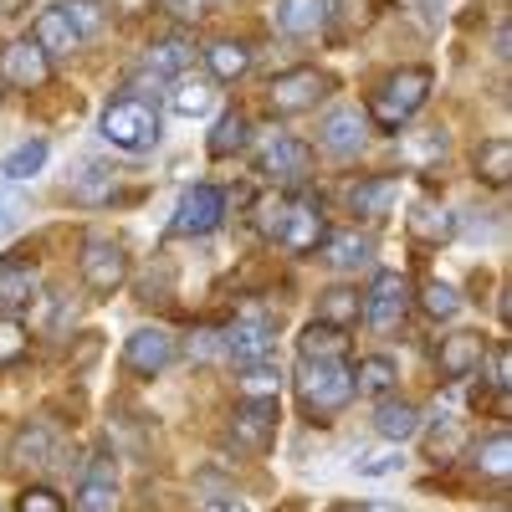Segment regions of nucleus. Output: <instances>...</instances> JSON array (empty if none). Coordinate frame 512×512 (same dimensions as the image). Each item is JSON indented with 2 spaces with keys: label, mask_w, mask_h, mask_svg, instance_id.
<instances>
[{
  "label": "nucleus",
  "mask_w": 512,
  "mask_h": 512,
  "mask_svg": "<svg viewBox=\"0 0 512 512\" xmlns=\"http://www.w3.org/2000/svg\"><path fill=\"white\" fill-rule=\"evenodd\" d=\"M210 103H216V82H210V77L180 72L175 82H169V108H175L180 118H205Z\"/></svg>",
  "instance_id": "nucleus-22"
},
{
  "label": "nucleus",
  "mask_w": 512,
  "mask_h": 512,
  "mask_svg": "<svg viewBox=\"0 0 512 512\" xmlns=\"http://www.w3.org/2000/svg\"><path fill=\"white\" fill-rule=\"evenodd\" d=\"M318 144H323L333 159L364 154V144H369V118H364L359 108H333V113L323 118V128H318Z\"/></svg>",
  "instance_id": "nucleus-13"
},
{
  "label": "nucleus",
  "mask_w": 512,
  "mask_h": 512,
  "mask_svg": "<svg viewBox=\"0 0 512 512\" xmlns=\"http://www.w3.org/2000/svg\"><path fill=\"white\" fill-rule=\"evenodd\" d=\"M364 318V292L359 287H349V282H333V287H323L318 292V323H333V328H354Z\"/></svg>",
  "instance_id": "nucleus-19"
},
{
  "label": "nucleus",
  "mask_w": 512,
  "mask_h": 512,
  "mask_svg": "<svg viewBox=\"0 0 512 512\" xmlns=\"http://www.w3.org/2000/svg\"><path fill=\"white\" fill-rule=\"evenodd\" d=\"M477 180L482 185H492V190H507V180H512V139H482L477 144Z\"/></svg>",
  "instance_id": "nucleus-28"
},
{
  "label": "nucleus",
  "mask_w": 512,
  "mask_h": 512,
  "mask_svg": "<svg viewBox=\"0 0 512 512\" xmlns=\"http://www.w3.org/2000/svg\"><path fill=\"white\" fill-rule=\"evenodd\" d=\"M420 313H425V318H436V323H451V318L461 313V292H456L451 282L431 277V282L420 287Z\"/></svg>",
  "instance_id": "nucleus-36"
},
{
  "label": "nucleus",
  "mask_w": 512,
  "mask_h": 512,
  "mask_svg": "<svg viewBox=\"0 0 512 512\" xmlns=\"http://www.w3.org/2000/svg\"><path fill=\"white\" fill-rule=\"evenodd\" d=\"M221 333H226V359H236V364L246 369V364H256V359L272 354V344H277V313L246 303Z\"/></svg>",
  "instance_id": "nucleus-4"
},
{
  "label": "nucleus",
  "mask_w": 512,
  "mask_h": 512,
  "mask_svg": "<svg viewBox=\"0 0 512 512\" xmlns=\"http://www.w3.org/2000/svg\"><path fill=\"white\" fill-rule=\"evenodd\" d=\"M405 226H410V236L425 241V246H441V241L456 236V216H451V210H441V205H431V200H420L410 216H405Z\"/></svg>",
  "instance_id": "nucleus-26"
},
{
  "label": "nucleus",
  "mask_w": 512,
  "mask_h": 512,
  "mask_svg": "<svg viewBox=\"0 0 512 512\" xmlns=\"http://www.w3.org/2000/svg\"><path fill=\"white\" fill-rule=\"evenodd\" d=\"M190 36L185 31H169V36H154L149 41V52H144V72H154V77H180L185 67H190Z\"/></svg>",
  "instance_id": "nucleus-20"
},
{
  "label": "nucleus",
  "mask_w": 512,
  "mask_h": 512,
  "mask_svg": "<svg viewBox=\"0 0 512 512\" xmlns=\"http://www.w3.org/2000/svg\"><path fill=\"white\" fill-rule=\"evenodd\" d=\"M113 6H118L123 16H144V11H154V0H113Z\"/></svg>",
  "instance_id": "nucleus-48"
},
{
  "label": "nucleus",
  "mask_w": 512,
  "mask_h": 512,
  "mask_svg": "<svg viewBox=\"0 0 512 512\" xmlns=\"http://www.w3.org/2000/svg\"><path fill=\"white\" fill-rule=\"evenodd\" d=\"M0 512H6V507H0Z\"/></svg>",
  "instance_id": "nucleus-51"
},
{
  "label": "nucleus",
  "mask_w": 512,
  "mask_h": 512,
  "mask_svg": "<svg viewBox=\"0 0 512 512\" xmlns=\"http://www.w3.org/2000/svg\"><path fill=\"white\" fill-rule=\"evenodd\" d=\"M277 241H282L292 256H308V251H318V246L328 241L323 200H313V195H297V200H287V216H282Z\"/></svg>",
  "instance_id": "nucleus-7"
},
{
  "label": "nucleus",
  "mask_w": 512,
  "mask_h": 512,
  "mask_svg": "<svg viewBox=\"0 0 512 512\" xmlns=\"http://www.w3.org/2000/svg\"><path fill=\"white\" fill-rule=\"evenodd\" d=\"M226 221V195L216 185H190L175 205V221H169V231L175 236H210Z\"/></svg>",
  "instance_id": "nucleus-9"
},
{
  "label": "nucleus",
  "mask_w": 512,
  "mask_h": 512,
  "mask_svg": "<svg viewBox=\"0 0 512 512\" xmlns=\"http://www.w3.org/2000/svg\"><path fill=\"white\" fill-rule=\"evenodd\" d=\"M482 364H487V374H492L487 384H492L497 395H507V390H512V349H507V344H497V349H487V359H482Z\"/></svg>",
  "instance_id": "nucleus-43"
},
{
  "label": "nucleus",
  "mask_w": 512,
  "mask_h": 512,
  "mask_svg": "<svg viewBox=\"0 0 512 512\" xmlns=\"http://www.w3.org/2000/svg\"><path fill=\"white\" fill-rule=\"evenodd\" d=\"M431 88H436V77H431V67H400V72H390L379 82V93L369 98V123L374 128H384V134H400V128L425 108V98H431Z\"/></svg>",
  "instance_id": "nucleus-2"
},
{
  "label": "nucleus",
  "mask_w": 512,
  "mask_h": 512,
  "mask_svg": "<svg viewBox=\"0 0 512 512\" xmlns=\"http://www.w3.org/2000/svg\"><path fill=\"white\" fill-rule=\"evenodd\" d=\"M374 431H379L384 441H410V436L420 431V410H415L410 400L384 395V400H379V410H374Z\"/></svg>",
  "instance_id": "nucleus-25"
},
{
  "label": "nucleus",
  "mask_w": 512,
  "mask_h": 512,
  "mask_svg": "<svg viewBox=\"0 0 512 512\" xmlns=\"http://www.w3.org/2000/svg\"><path fill=\"white\" fill-rule=\"evenodd\" d=\"M21 6H26V0H0V11H6V16H16Z\"/></svg>",
  "instance_id": "nucleus-50"
},
{
  "label": "nucleus",
  "mask_w": 512,
  "mask_h": 512,
  "mask_svg": "<svg viewBox=\"0 0 512 512\" xmlns=\"http://www.w3.org/2000/svg\"><path fill=\"white\" fill-rule=\"evenodd\" d=\"M26 349H31V338H26L21 318H0V369L21 364V359H26Z\"/></svg>",
  "instance_id": "nucleus-40"
},
{
  "label": "nucleus",
  "mask_w": 512,
  "mask_h": 512,
  "mask_svg": "<svg viewBox=\"0 0 512 512\" xmlns=\"http://www.w3.org/2000/svg\"><path fill=\"white\" fill-rule=\"evenodd\" d=\"M328 98V77L318 72V67H292V72H282V77H272V88H267V103H272V113H308V108H318Z\"/></svg>",
  "instance_id": "nucleus-6"
},
{
  "label": "nucleus",
  "mask_w": 512,
  "mask_h": 512,
  "mask_svg": "<svg viewBox=\"0 0 512 512\" xmlns=\"http://www.w3.org/2000/svg\"><path fill=\"white\" fill-rule=\"evenodd\" d=\"M123 282H128V251L108 236H93L82 246V287L93 297H113Z\"/></svg>",
  "instance_id": "nucleus-5"
},
{
  "label": "nucleus",
  "mask_w": 512,
  "mask_h": 512,
  "mask_svg": "<svg viewBox=\"0 0 512 512\" xmlns=\"http://www.w3.org/2000/svg\"><path fill=\"white\" fill-rule=\"evenodd\" d=\"M16 512H62V497L52 487H26L16 497Z\"/></svg>",
  "instance_id": "nucleus-46"
},
{
  "label": "nucleus",
  "mask_w": 512,
  "mask_h": 512,
  "mask_svg": "<svg viewBox=\"0 0 512 512\" xmlns=\"http://www.w3.org/2000/svg\"><path fill=\"white\" fill-rule=\"evenodd\" d=\"M41 164H47V144L26 139V144H16L6 159H0V175H6V185H21V180L41 175Z\"/></svg>",
  "instance_id": "nucleus-34"
},
{
  "label": "nucleus",
  "mask_w": 512,
  "mask_h": 512,
  "mask_svg": "<svg viewBox=\"0 0 512 512\" xmlns=\"http://www.w3.org/2000/svg\"><path fill=\"white\" fill-rule=\"evenodd\" d=\"M292 384H297V405L313 425H328L333 415L354 405V369L344 359H303Z\"/></svg>",
  "instance_id": "nucleus-1"
},
{
  "label": "nucleus",
  "mask_w": 512,
  "mask_h": 512,
  "mask_svg": "<svg viewBox=\"0 0 512 512\" xmlns=\"http://www.w3.org/2000/svg\"><path fill=\"white\" fill-rule=\"evenodd\" d=\"M77 512H118V487L113 477H88L77 487Z\"/></svg>",
  "instance_id": "nucleus-38"
},
{
  "label": "nucleus",
  "mask_w": 512,
  "mask_h": 512,
  "mask_svg": "<svg viewBox=\"0 0 512 512\" xmlns=\"http://www.w3.org/2000/svg\"><path fill=\"white\" fill-rule=\"evenodd\" d=\"M256 169H262L267 180H308L313 175V149L303 139H272L262 149V159H256Z\"/></svg>",
  "instance_id": "nucleus-15"
},
{
  "label": "nucleus",
  "mask_w": 512,
  "mask_h": 512,
  "mask_svg": "<svg viewBox=\"0 0 512 512\" xmlns=\"http://www.w3.org/2000/svg\"><path fill=\"white\" fill-rule=\"evenodd\" d=\"M113 190H118V169L103 164V159H88V164L72 175V200H77V205H108Z\"/></svg>",
  "instance_id": "nucleus-21"
},
{
  "label": "nucleus",
  "mask_w": 512,
  "mask_h": 512,
  "mask_svg": "<svg viewBox=\"0 0 512 512\" xmlns=\"http://www.w3.org/2000/svg\"><path fill=\"white\" fill-rule=\"evenodd\" d=\"M400 384V364L390 359V354H369V359H359V369H354V395H390Z\"/></svg>",
  "instance_id": "nucleus-31"
},
{
  "label": "nucleus",
  "mask_w": 512,
  "mask_h": 512,
  "mask_svg": "<svg viewBox=\"0 0 512 512\" xmlns=\"http://www.w3.org/2000/svg\"><path fill=\"white\" fill-rule=\"evenodd\" d=\"M400 466H405V456H400V451H374V456L354 461V472H359V477H395Z\"/></svg>",
  "instance_id": "nucleus-44"
},
{
  "label": "nucleus",
  "mask_w": 512,
  "mask_h": 512,
  "mask_svg": "<svg viewBox=\"0 0 512 512\" xmlns=\"http://www.w3.org/2000/svg\"><path fill=\"white\" fill-rule=\"evenodd\" d=\"M62 16L72 21L77 41H82V36H98V31H103V6H98V0H67V6H62Z\"/></svg>",
  "instance_id": "nucleus-41"
},
{
  "label": "nucleus",
  "mask_w": 512,
  "mask_h": 512,
  "mask_svg": "<svg viewBox=\"0 0 512 512\" xmlns=\"http://www.w3.org/2000/svg\"><path fill=\"white\" fill-rule=\"evenodd\" d=\"M277 436V400H241L231 415V446L236 451H267Z\"/></svg>",
  "instance_id": "nucleus-12"
},
{
  "label": "nucleus",
  "mask_w": 512,
  "mask_h": 512,
  "mask_svg": "<svg viewBox=\"0 0 512 512\" xmlns=\"http://www.w3.org/2000/svg\"><path fill=\"white\" fill-rule=\"evenodd\" d=\"M36 287H41L36 267L6 256V262H0V318H21L36 303Z\"/></svg>",
  "instance_id": "nucleus-16"
},
{
  "label": "nucleus",
  "mask_w": 512,
  "mask_h": 512,
  "mask_svg": "<svg viewBox=\"0 0 512 512\" xmlns=\"http://www.w3.org/2000/svg\"><path fill=\"white\" fill-rule=\"evenodd\" d=\"M205 72H210V82H236V77H246L251 72V47L246 41H210L205 47Z\"/></svg>",
  "instance_id": "nucleus-24"
},
{
  "label": "nucleus",
  "mask_w": 512,
  "mask_h": 512,
  "mask_svg": "<svg viewBox=\"0 0 512 512\" xmlns=\"http://www.w3.org/2000/svg\"><path fill=\"white\" fill-rule=\"evenodd\" d=\"M282 395V369L272 359H256L241 374V400H277Z\"/></svg>",
  "instance_id": "nucleus-35"
},
{
  "label": "nucleus",
  "mask_w": 512,
  "mask_h": 512,
  "mask_svg": "<svg viewBox=\"0 0 512 512\" xmlns=\"http://www.w3.org/2000/svg\"><path fill=\"white\" fill-rule=\"evenodd\" d=\"M57 461V431L47 420H26L16 441H11V466H31V472H41V466Z\"/></svg>",
  "instance_id": "nucleus-18"
},
{
  "label": "nucleus",
  "mask_w": 512,
  "mask_h": 512,
  "mask_svg": "<svg viewBox=\"0 0 512 512\" xmlns=\"http://www.w3.org/2000/svg\"><path fill=\"white\" fill-rule=\"evenodd\" d=\"M175 338H169L164 328H134L123 338V369L128 374H139V379H154L164 374L169 364H175Z\"/></svg>",
  "instance_id": "nucleus-11"
},
{
  "label": "nucleus",
  "mask_w": 512,
  "mask_h": 512,
  "mask_svg": "<svg viewBox=\"0 0 512 512\" xmlns=\"http://www.w3.org/2000/svg\"><path fill=\"white\" fill-rule=\"evenodd\" d=\"M21 216H26V195L16 185H0V236H6Z\"/></svg>",
  "instance_id": "nucleus-45"
},
{
  "label": "nucleus",
  "mask_w": 512,
  "mask_h": 512,
  "mask_svg": "<svg viewBox=\"0 0 512 512\" xmlns=\"http://www.w3.org/2000/svg\"><path fill=\"white\" fill-rule=\"evenodd\" d=\"M333 0H272V26L282 36H318L328 26Z\"/></svg>",
  "instance_id": "nucleus-17"
},
{
  "label": "nucleus",
  "mask_w": 512,
  "mask_h": 512,
  "mask_svg": "<svg viewBox=\"0 0 512 512\" xmlns=\"http://www.w3.org/2000/svg\"><path fill=\"white\" fill-rule=\"evenodd\" d=\"M359 512H405V507H400V502H364Z\"/></svg>",
  "instance_id": "nucleus-49"
},
{
  "label": "nucleus",
  "mask_w": 512,
  "mask_h": 512,
  "mask_svg": "<svg viewBox=\"0 0 512 512\" xmlns=\"http://www.w3.org/2000/svg\"><path fill=\"white\" fill-rule=\"evenodd\" d=\"M31 41H36V47L47 52V57H72V52H77V31H72V21L62 16V6H52V11L36 16Z\"/></svg>",
  "instance_id": "nucleus-23"
},
{
  "label": "nucleus",
  "mask_w": 512,
  "mask_h": 512,
  "mask_svg": "<svg viewBox=\"0 0 512 512\" xmlns=\"http://www.w3.org/2000/svg\"><path fill=\"white\" fill-rule=\"evenodd\" d=\"M472 466H477V477H487V482H507V472H512V436L492 431L487 441H477L472 446Z\"/></svg>",
  "instance_id": "nucleus-30"
},
{
  "label": "nucleus",
  "mask_w": 512,
  "mask_h": 512,
  "mask_svg": "<svg viewBox=\"0 0 512 512\" xmlns=\"http://www.w3.org/2000/svg\"><path fill=\"white\" fill-rule=\"evenodd\" d=\"M246 144H251V118L231 108V113L216 118V128H210V144H205V149H210V159H231V154H241Z\"/></svg>",
  "instance_id": "nucleus-33"
},
{
  "label": "nucleus",
  "mask_w": 512,
  "mask_h": 512,
  "mask_svg": "<svg viewBox=\"0 0 512 512\" xmlns=\"http://www.w3.org/2000/svg\"><path fill=\"white\" fill-rule=\"evenodd\" d=\"M159 11H169L180 26H190V21H200V16H205V0H159Z\"/></svg>",
  "instance_id": "nucleus-47"
},
{
  "label": "nucleus",
  "mask_w": 512,
  "mask_h": 512,
  "mask_svg": "<svg viewBox=\"0 0 512 512\" xmlns=\"http://www.w3.org/2000/svg\"><path fill=\"white\" fill-rule=\"evenodd\" d=\"M456 451H461V420H456V415H436L431 436H425V456L441 466V461H451Z\"/></svg>",
  "instance_id": "nucleus-37"
},
{
  "label": "nucleus",
  "mask_w": 512,
  "mask_h": 512,
  "mask_svg": "<svg viewBox=\"0 0 512 512\" xmlns=\"http://www.w3.org/2000/svg\"><path fill=\"white\" fill-rule=\"evenodd\" d=\"M395 195H400V180H395V175H379V180H364V185H354V190H349V205H354V216H369V221H379V216H390Z\"/></svg>",
  "instance_id": "nucleus-29"
},
{
  "label": "nucleus",
  "mask_w": 512,
  "mask_h": 512,
  "mask_svg": "<svg viewBox=\"0 0 512 512\" xmlns=\"http://www.w3.org/2000/svg\"><path fill=\"white\" fill-rule=\"evenodd\" d=\"M0 82L16 93H31V88H47L52 82V57L36 47V41H6L0 47Z\"/></svg>",
  "instance_id": "nucleus-8"
},
{
  "label": "nucleus",
  "mask_w": 512,
  "mask_h": 512,
  "mask_svg": "<svg viewBox=\"0 0 512 512\" xmlns=\"http://www.w3.org/2000/svg\"><path fill=\"white\" fill-rule=\"evenodd\" d=\"M282 216H287V195H262L251 205V226H256V236H267V241H277Z\"/></svg>",
  "instance_id": "nucleus-39"
},
{
  "label": "nucleus",
  "mask_w": 512,
  "mask_h": 512,
  "mask_svg": "<svg viewBox=\"0 0 512 512\" xmlns=\"http://www.w3.org/2000/svg\"><path fill=\"white\" fill-rule=\"evenodd\" d=\"M405 313H410V282L400 272H379L374 287L364 292V323L379 328V333H390V328L405 323Z\"/></svg>",
  "instance_id": "nucleus-10"
},
{
  "label": "nucleus",
  "mask_w": 512,
  "mask_h": 512,
  "mask_svg": "<svg viewBox=\"0 0 512 512\" xmlns=\"http://www.w3.org/2000/svg\"><path fill=\"white\" fill-rule=\"evenodd\" d=\"M98 134H103V144H113L118 154H149L154 144H159V108L149 103V98H113L108 108H103V118H98Z\"/></svg>",
  "instance_id": "nucleus-3"
},
{
  "label": "nucleus",
  "mask_w": 512,
  "mask_h": 512,
  "mask_svg": "<svg viewBox=\"0 0 512 512\" xmlns=\"http://www.w3.org/2000/svg\"><path fill=\"white\" fill-rule=\"evenodd\" d=\"M482 359H487V338H482V333H472V328H461V333L441 338V354H436V364H441V379H446V384L472 379V374L482 369Z\"/></svg>",
  "instance_id": "nucleus-14"
},
{
  "label": "nucleus",
  "mask_w": 512,
  "mask_h": 512,
  "mask_svg": "<svg viewBox=\"0 0 512 512\" xmlns=\"http://www.w3.org/2000/svg\"><path fill=\"white\" fill-rule=\"evenodd\" d=\"M369 256H374V246L359 231H338V236L323 241V262L333 272H359V267H369Z\"/></svg>",
  "instance_id": "nucleus-27"
},
{
  "label": "nucleus",
  "mask_w": 512,
  "mask_h": 512,
  "mask_svg": "<svg viewBox=\"0 0 512 512\" xmlns=\"http://www.w3.org/2000/svg\"><path fill=\"white\" fill-rule=\"evenodd\" d=\"M297 354H303V359H344V354H349V333L313 318V323L303 328V338H297Z\"/></svg>",
  "instance_id": "nucleus-32"
},
{
  "label": "nucleus",
  "mask_w": 512,
  "mask_h": 512,
  "mask_svg": "<svg viewBox=\"0 0 512 512\" xmlns=\"http://www.w3.org/2000/svg\"><path fill=\"white\" fill-rule=\"evenodd\" d=\"M190 359H195V364L226 359V333H221V328H195V333H190Z\"/></svg>",
  "instance_id": "nucleus-42"
}]
</instances>
